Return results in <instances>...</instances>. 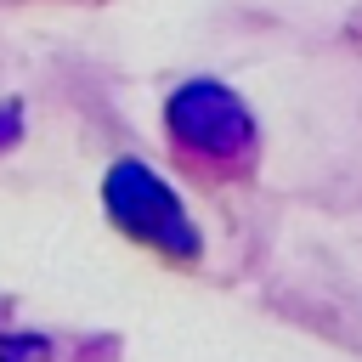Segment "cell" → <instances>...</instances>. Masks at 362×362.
I'll list each match as a JSON object with an SVG mask.
<instances>
[{
    "label": "cell",
    "instance_id": "obj_3",
    "mask_svg": "<svg viewBox=\"0 0 362 362\" xmlns=\"http://www.w3.org/2000/svg\"><path fill=\"white\" fill-rule=\"evenodd\" d=\"M11 130H17V107H0V147L11 141Z\"/></svg>",
    "mask_w": 362,
    "mask_h": 362
},
{
    "label": "cell",
    "instance_id": "obj_1",
    "mask_svg": "<svg viewBox=\"0 0 362 362\" xmlns=\"http://www.w3.org/2000/svg\"><path fill=\"white\" fill-rule=\"evenodd\" d=\"M102 204L113 215L119 232H130L136 243H153L158 255H175V260H192L198 255V232L181 209V198L141 164V158H119L102 181Z\"/></svg>",
    "mask_w": 362,
    "mask_h": 362
},
{
    "label": "cell",
    "instance_id": "obj_2",
    "mask_svg": "<svg viewBox=\"0 0 362 362\" xmlns=\"http://www.w3.org/2000/svg\"><path fill=\"white\" fill-rule=\"evenodd\" d=\"M164 119H170L175 147H187V153H198V158H215V164L243 158L249 141H255L249 107H243L226 85H215V79H192V85H181V90L170 96Z\"/></svg>",
    "mask_w": 362,
    "mask_h": 362
}]
</instances>
